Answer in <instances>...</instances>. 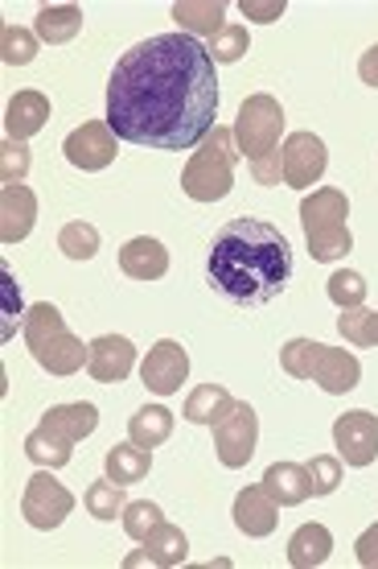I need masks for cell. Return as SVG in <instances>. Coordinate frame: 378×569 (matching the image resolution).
Listing matches in <instances>:
<instances>
[{
    "mask_svg": "<svg viewBox=\"0 0 378 569\" xmlns=\"http://www.w3.org/2000/svg\"><path fill=\"white\" fill-rule=\"evenodd\" d=\"M218 74L190 33H156L132 46L108 79V124L120 141L156 153H194L214 132Z\"/></svg>",
    "mask_w": 378,
    "mask_h": 569,
    "instance_id": "1",
    "label": "cell"
},
{
    "mask_svg": "<svg viewBox=\"0 0 378 569\" xmlns=\"http://www.w3.org/2000/svg\"><path fill=\"white\" fill-rule=\"evenodd\" d=\"M206 277L235 306H267L293 281V243L264 219L238 214L214 231Z\"/></svg>",
    "mask_w": 378,
    "mask_h": 569,
    "instance_id": "2",
    "label": "cell"
},
{
    "mask_svg": "<svg viewBox=\"0 0 378 569\" xmlns=\"http://www.w3.org/2000/svg\"><path fill=\"white\" fill-rule=\"evenodd\" d=\"M25 347L29 356L38 359V368H45L50 376H74L79 368H86L91 347H83V339H74L58 306L38 301L25 313Z\"/></svg>",
    "mask_w": 378,
    "mask_h": 569,
    "instance_id": "3",
    "label": "cell"
},
{
    "mask_svg": "<svg viewBox=\"0 0 378 569\" xmlns=\"http://www.w3.org/2000/svg\"><path fill=\"white\" fill-rule=\"evenodd\" d=\"M235 157H238L235 129L214 124L211 137L190 153V166L182 170V190L194 202L226 199V194H231V186H235Z\"/></svg>",
    "mask_w": 378,
    "mask_h": 569,
    "instance_id": "4",
    "label": "cell"
},
{
    "mask_svg": "<svg viewBox=\"0 0 378 569\" xmlns=\"http://www.w3.org/2000/svg\"><path fill=\"white\" fill-rule=\"evenodd\" d=\"M346 219H350V199L334 190V186H325V190H313L305 202H300V223H305V240H308V252L313 260H341L346 252L354 248V236L346 228Z\"/></svg>",
    "mask_w": 378,
    "mask_h": 569,
    "instance_id": "5",
    "label": "cell"
},
{
    "mask_svg": "<svg viewBox=\"0 0 378 569\" xmlns=\"http://www.w3.org/2000/svg\"><path fill=\"white\" fill-rule=\"evenodd\" d=\"M280 132H284L280 100H272V96L243 100L238 120H235V144L247 161H259V157L276 153V149H280Z\"/></svg>",
    "mask_w": 378,
    "mask_h": 569,
    "instance_id": "6",
    "label": "cell"
},
{
    "mask_svg": "<svg viewBox=\"0 0 378 569\" xmlns=\"http://www.w3.org/2000/svg\"><path fill=\"white\" fill-rule=\"evenodd\" d=\"M211 429H214V455H218L223 467L238 470L252 462L255 441H259V417H255V409L247 400H235V409Z\"/></svg>",
    "mask_w": 378,
    "mask_h": 569,
    "instance_id": "7",
    "label": "cell"
},
{
    "mask_svg": "<svg viewBox=\"0 0 378 569\" xmlns=\"http://www.w3.org/2000/svg\"><path fill=\"white\" fill-rule=\"evenodd\" d=\"M74 512V496L67 491V487L58 483L50 470H38L33 479L25 483V499H21V516H25L33 528H42V532H50V528H58L67 516Z\"/></svg>",
    "mask_w": 378,
    "mask_h": 569,
    "instance_id": "8",
    "label": "cell"
},
{
    "mask_svg": "<svg viewBox=\"0 0 378 569\" xmlns=\"http://www.w3.org/2000/svg\"><path fill=\"white\" fill-rule=\"evenodd\" d=\"M334 446H337V458H341L346 467H370L378 458V417L366 413V409H354V413L337 417Z\"/></svg>",
    "mask_w": 378,
    "mask_h": 569,
    "instance_id": "9",
    "label": "cell"
},
{
    "mask_svg": "<svg viewBox=\"0 0 378 569\" xmlns=\"http://www.w3.org/2000/svg\"><path fill=\"white\" fill-rule=\"evenodd\" d=\"M280 161H284V186L308 190L313 182H321L325 166H329V153H325L321 137H313V132H293L280 149Z\"/></svg>",
    "mask_w": 378,
    "mask_h": 569,
    "instance_id": "10",
    "label": "cell"
},
{
    "mask_svg": "<svg viewBox=\"0 0 378 569\" xmlns=\"http://www.w3.org/2000/svg\"><path fill=\"white\" fill-rule=\"evenodd\" d=\"M62 153H67V161H71L74 170H108L115 161V132L108 120H86L83 129H74L71 137H67V144H62Z\"/></svg>",
    "mask_w": 378,
    "mask_h": 569,
    "instance_id": "11",
    "label": "cell"
},
{
    "mask_svg": "<svg viewBox=\"0 0 378 569\" xmlns=\"http://www.w3.org/2000/svg\"><path fill=\"white\" fill-rule=\"evenodd\" d=\"M185 376H190V356H185L182 342H173V339L156 342L141 363L144 388L156 392V397H173V392H182Z\"/></svg>",
    "mask_w": 378,
    "mask_h": 569,
    "instance_id": "12",
    "label": "cell"
},
{
    "mask_svg": "<svg viewBox=\"0 0 378 569\" xmlns=\"http://www.w3.org/2000/svg\"><path fill=\"white\" fill-rule=\"evenodd\" d=\"M136 368V347L124 335H99L91 342V356H86V371L95 376L99 385H124Z\"/></svg>",
    "mask_w": 378,
    "mask_h": 569,
    "instance_id": "13",
    "label": "cell"
},
{
    "mask_svg": "<svg viewBox=\"0 0 378 569\" xmlns=\"http://www.w3.org/2000/svg\"><path fill=\"white\" fill-rule=\"evenodd\" d=\"M235 525L247 537H272L280 525V503L267 496V487H243L235 496Z\"/></svg>",
    "mask_w": 378,
    "mask_h": 569,
    "instance_id": "14",
    "label": "cell"
},
{
    "mask_svg": "<svg viewBox=\"0 0 378 569\" xmlns=\"http://www.w3.org/2000/svg\"><path fill=\"white\" fill-rule=\"evenodd\" d=\"M38 223V199L33 190L21 182L4 186L0 190V240L4 243H21Z\"/></svg>",
    "mask_w": 378,
    "mask_h": 569,
    "instance_id": "15",
    "label": "cell"
},
{
    "mask_svg": "<svg viewBox=\"0 0 378 569\" xmlns=\"http://www.w3.org/2000/svg\"><path fill=\"white\" fill-rule=\"evenodd\" d=\"M362 380V363L350 351H337V347H321V356L313 363V385H321L329 397H346Z\"/></svg>",
    "mask_w": 378,
    "mask_h": 569,
    "instance_id": "16",
    "label": "cell"
},
{
    "mask_svg": "<svg viewBox=\"0 0 378 569\" xmlns=\"http://www.w3.org/2000/svg\"><path fill=\"white\" fill-rule=\"evenodd\" d=\"M120 269H124V277H132V281H161V277L168 272L165 243L153 240V236L127 240L124 252H120Z\"/></svg>",
    "mask_w": 378,
    "mask_h": 569,
    "instance_id": "17",
    "label": "cell"
},
{
    "mask_svg": "<svg viewBox=\"0 0 378 569\" xmlns=\"http://www.w3.org/2000/svg\"><path fill=\"white\" fill-rule=\"evenodd\" d=\"M45 120H50V100H45L42 91H17L9 108H4V132H9V141H29L33 132L45 129Z\"/></svg>",
    "mask_w": 378,
    "mask_h": 569,
    "instance_id": "18",
    "label": "cell"
},
{
    "mask_svg": "<svg viewBox=\"0 0 378 569\" xmlns=\"http://www.w3.org/2000/svg\"><path fill=\"white\" fill-rule=\"evenodd\" d=\"M185 553H190V541H185V532L177 525H161L144 537V553L141 557H127V566H141V561H153V566L161 569H173V566H182Z\"/></svg>",
    "mask_w": 378,
    "mask_h": 569,
    "instance_id": "19",
    "label": "cell"
},
{
    "mask_svg": "<svg viewBox=\"0 0 378 569\" xmlns=\"http://www.w3.org/2000/svg\"><path fill=\"white\" fill-rule=\"evenodd\" d=\"M223 17H226L223 0H182V4H173V21L190 38H218L226 29Z\"/></svg>",
    "mask_w": 378,
    "mask_h": 569,
    "instance_id": "20",
    "label": "cell"
},
{
    "mask_svg": "<svg viewBox=\"0 0 378 569\" xmlns=\"http://www.w3.org/2000/svg\"><path fill=\"white\" fill-rule=\"evenodd\" d=\"M264 487L280 508H296V503H305V499L313 496L308 467H296V462H272L264 475Z\"/></svg>",
    "mask_w": 378,
    "mask_h": 569,
    "instance_id": "21",
    "label": "cell"
},
{
    "mask_svg": "<svg viewBox=\"0 0 378 569\" xmlns=\"http://www.w3.org/2000/svg\"><path fill=\"white\" fill-rule=\"evenodd\" d=\"M45 429H54L58 438H67L74 446V441H83L95 433L99 426V409L95 405H86V400H74V405H54L50 413L42 417Z\"/></svg>",
    "mask_w": 378,
    "mask_h": 569,
    "instance_id": "22",
    "label": "cell"
},
{
    "mask_svg": "<svg viewBox=\"0 0 378 569\" xmlns=\"http://www.w3.org/2000/svg\"><path fill=\"white\" fill-rule=\"evenodd\" d=\"M38 42L45 46H62V42H74L79 33H83V9L79 4H45L42 13H38Z\"/></svg>",
    "mask_w": 378,
    "mask_h": 569,
    "instance_id": "23",
    "label": "cell"
},
{
    "mask_svg": "<svg viewBox=\"0 0 378 569\" xmlns=\"http://www.w3.org/2000/svg\"><path fill=\"white\" fill-rule=\"evenodd\" d=\"M329 549H334V532L325 525H300L288 541V561L296 569H317L329 561Z\"/></svg>",
    "mask_w": 378,
    "mask_h": 569,
    "instance_id": "24",
    "label": "cell"
},
{
    "mask_svg": "<svg viewBox=\"0 0 378 569\" xmlns=\"http://www.w3.org/2000/svg\"><path fill=\"white\" fill-rule=\"evenodd\" d=\"M103 462H108V479L127 487V483H141L144 475L153 470V450H144V446H136V441H120V446L108 450Z\"/></svg>",
    "mask_w": 378,
    "mask_h": 569,
    "instance_id": "25",
    "label": "cell"
},
{
    "mask_svg": "<svg viewBox=\"0 0 378 569\" xmlns=\"http://www.w3.org/2000/svg\"><path fill=\"white\" fill-rule=\"evenodd\" d=\"M231 409H235V397L223 385H202L185 400V421H194V426H218Z\"/></svg>",
    "mask_w": 378,
    "mask_h": 569,
    "instance_id": "26",
    "label": "cell"
},
{
    "mask_svg": "<svg viewBox=\"0 0 378 569\" xmlns=\"http://www.w3.org/2000/svg\"><path fill=\"white\" fill-rule=\"evenodd\" d=\"M168 433H173V413H168L165 405H144L132 413L127 421V438L144 446V450H156V446H165Z\"/></svg>",
    "mask_w": 378,
    "mask_h": 569,
    "instance_id": "27",
    "label": "cell"
},
{
    "mask_svg": "<svg viewBox=\"0 0 378 569\" xmlns=\"http://www.w3.org/2000/svg\"><path fill=\"white\" fill-rule=\"evenodd\" d=\"M25 455L38 462V467H45V470H58V467H67L71 462V455H74V446L67 438H58L54 429H45V426H38L33 433L25 438Z\"/></svg>",
    "mask_w": 378,
    "mask_h": 569,
    "instance_id": "28",
    "label": "cell"
},
{
    "mask_svg": "<svg viewBox=\"0 0 378 569\" xmlns=\"http://www.w3.org/2000/svg\"><path fill=\"white\" fill-rule=\"evenodd\" d=\"M86 512L95 516V520H115V516H124L127 508V496H124V487L112 483V479H99V483L86 487Z\"/></svg>",
    "mask_w": 378,
    "mask_h": 569,
    "instance_id": "29",
    "label": "cell"
},
{
    "mask_svg": "<svg viewBox=\"0 0 378 569\" xmlns=\"http://www.w3.org/2000/svg\"><path fill=\"white\" fill-rule=\"evenodd\" d=\"M325 342H313V339H293L280 347V368L293 376V380H313V363L321 356Z\"/></svg>",
    "mask_w": 378,
    "mask_h": 569,
    "instance_id": "30",
    "label": "cell"
},
{
    "mask_svg": "<svg viewBox=\"0 0 378 569\" xmlns=\"http://www.w3.org/2000/svg\"><path fill=\"white\" fill-rule=\"evenodd\" d=\"M366 293H370V284H366L362 272L337 269L334 277H329V301H334L337 310H354V306H362Z\"/></svg>",
    "mask_w": 378,
    "mask_h": 569,
    "instance_id": "31",
    "label": "cell"
},
{
    "mask_svg": "<svg viewBox=\"0 0 378 569\" xmlns=\"http://www.w3.org/2000/svg\"><path fill=\"white\" fill-rule=\"evenodd\" d=\"M0 58H4L9 67H29V62L38 58V33L4 26L0 29Z\"/></svg>",
    "mask_w": 378,
    "mask_h": 569,
    "instance_id": "32",
    "label": "cell"
},
{
    "mask_svg": "<svg viewBox=\"0 0 378 569\" xmlns=\"http://www.w3.org/2000/svg\"><path fill=\"white\" fill-rule=\"evenodd\" d=\"M58 248L71 260H91L99 252V231L91 223H83V219H74V223L58 231Z\"/></svg>",
    "mask_w": 378,
    "mask_h": 569,
    "instance_id": "33",
    "label": "cell"
},
{
    "mask_svg": "<svg viewBox=\"0 0 378 569\" xmlns=\"http://www.w3.org/2000/svg\"><path fill=\"white\" fill-rule=\"evenodd\" d=\"M120 520H124V532H127V537L144 545V537H149V532H153V528L161 525L165 516H161V508H156V503H149V499H132Z\"/></svg>",
    "mask_w": 378,
    "mask_h": 569,
    "instance_id": "34",
    "label": "cell"
},
{
    "mask_svg": "<svg viewBox=\"0 0 378 569\" xmlns=\"http://www.w3.org/2000/svg\"><path fill=\"white\" fill-rule=\"evenodd\" d=\"M247 46H252V38H247V26H226L218 38H211V58L214 62H238V58L247 54Z\"/></svg>",
    "mask_w": 378,
    "mask_h": 569,
    "instance_id": "35",
    "label": "cell"
},
{
    "mask_svg": "<svg viewBox=\"0 0 378 569\" xmlns=\"http://www.w3.org/2000/svg\"><path fill=\"white\" fill-rule=\"evenodd\" d=\"M308 483H313V496H334L337 483H341V458L337 455H317L308 462Z\"/></svg>",
    "mask_w": 378,
    "mask_h": 569,
    "instance_id": "36",
    "label": "cell"
},
{
    "mask_svg": "<svg viewBox=\"0 0 378 569\" xmlns=\"http://www.w3.org/2000/svg\"><path fill=\"white\" fill-rule=\"evenodd\" d=\"M0 173H4V186L21 182L29 173V149L25 141H4L0 144Z\"/></svg>",
    "mask_w": 378,
    "mask_h": 569,
    "instance_id": "37",
    "label": "cell"
},
{
    "mask_svg": "<svg viewBox=\"0 0 378 569\" xmlns=\"http://www.w3.org/2000/svg\"><path fill=\"white\" fill-rule=\"evenodd\" d=\"M366 318H370V310H362V306H354V310H341V318H337V330L346 335V342H354V347H362Z\"/></svg>",
    "mask_w": 378,
    "mask_h": 569,
    "instance_id": "38",
    "label": "cell"
},
{
    "mask_svg": "<svg viewBox=\"0 0 378 569\" xmlns=\"http://www.w3.org/2000/svg\"><path fill=\"white\" fill-rule=\"evenodd\" d=\"M252 173L259 186H280L284 182V161H280V149L276 153L259 157V161H252Z\"/></svg>",
    "mask_w": 378,
    "mask_h": 569,
    "instance_id": "39",
    "label": "cell"
},
{
    "mask_svg": "<svg viewBox=\"0 0 378 569\" xmlns=\"http://www.w3.org/2000/svg\"><path fill=\"white\" fill-rule=\"evenodd\" d=\"M0 277H4V339H13V318L21 313V298H17L13 272L0 269Z\"/></svg>",
    "mask_w": 378,
    "mask_h": 569,
    "instance_id": "40",
    "label": "cell"
},
{
    "mask_svg": "<svg viewBox=\"0 0 378 569\" xmlns=\"http://www.w3.org/2000/svg\"><path fill=\"white\" fill-rule=\"evenodd\" d=\"M354 549H358V561H362L366 569H378V525L366 528Z\"/></svg>",
    "mask_w": 378,
    "mask_h": 569,
    "instance_id": "41",
    "label": "cell"
},
{
    "mask_svg": "<svg viewBox=\"0 0 378 569\" xmlns=\"http://www.w3.org/2000/svg\"><path fill=\"white\" fill-rule=\"evenodd\" d=\"M243 13L252 17V21H280L284 0H276V4H259V0H243Z\"/></svg>",
    "mask_w": 378,
    "mask_h": 569,
    "instance_id": "42",
    "label": "cell"
},
{
    "mask_svg": "<svg viewBox=\"0 0 378 569\" xmlns=\"http://www.w3.org/2000/svg\"><path fill=\"white\" fill-rule=\"evenodd\" d=\"M358 74H362L366 87H378V46H370V50L358 58Z\"/></svg>",
    "mask_w": 378,
    "mask_h": 569,
    "instance_id": "43",
    "label": "cell"
},
{
    "mask_svg": "<svg viewBox=\"0 0 378 569\" xmlns=\"http://www.w3.org/2000/svg\"><path fill=\"white\" fill-rule=\"evenodd\" d=\"M362 347H378V310L366 318V330H362Z\"/></svg>",
    "mask_w": 378,
    "mask_h": 569,
    "instance_id": "44",
    "label": "cell"
}]
</instances>
